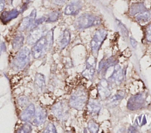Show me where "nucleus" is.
Instances as JSON below:
<instances>
[{
	"instance_id": "obj_10",
	"label": "nucleus",
	"mask_w": 151,
	"mask_h": 133,
	"mask_svg": "<svg viewBox=\"0 0 151 133\" xmlns=\"http://www.w3.org/2000/svg\"><path fill=\"white\" fill-rule=\"evenodd\" d=\"M98 92L101 99H104L108 97L111 93V89L109 82L105 79L100 80L98 84Z\"/></svg>"
},
{
	"instance_id": "obj_7",
	"label": "nucleus",
	"mask_w": 151,
	"mask_h": 133,
	"mask_svg": "<svg viewBox=\"0 0 151 133\" xmlns=\"http://www.w3.org/2000/svg\"><path fill=\"white\" fill-rule=\"evenodd\" d=\"M46 29L45 26L38 25L31 29L27 38V42L29 45H34L45 32Z\"/></svg>"
},
{
	"instance_id": "obj_19",
	"label": "nucleus",
	"mask_w": 151,
	"mask_h": 133,
	"mask_svg": "<svg viewBox=\"0 0 151 133\" xmlns=\"http://www.w3.org/2000/svg\"><path fill=\"white\" fill-rule=\"evenodd\" d=\"M146 10L143 3H137L133 4L129 9V13L131 15H134Z\"/></svg>"
},
{
	"instance_id": "obj_26",
	"label": "nucleus",
	"mask_w": 151,
	"mask_h": 133,
	"mask_svg": "<svg viewBox=\"0 0 151 133\" xmlns=\"http://www.w3.org/2000/svg\"><path fill=\"white\" fill-rule=\"evenodd\" d=\"M88 128L89 129V131L93 133H96L98 132L99 131V125L95 122L93 120H90L88 122Z\"/></svg>"
},
{
	"instance_id": "obj_13",
	"label": "nucleus",
	"mask_w": 151,
	"mask_h": 133,
	"mask_svg": "<svg viewBox=\"0 0 151 133\" xmlns=\"http://www.w3.org/2000/svg\"><path fill=\"white\" fill-rule=\"evenodd\" d=\"M82 7L79 1L72 2L68 4L64 10V13L67 15H76L78 13Z\"/></svg>"
},
{
	"instance_id": "obj_4",
	"label": "nucleus",
	"mask_w": 151,
	"mask_h": 133,
	"mask_svg": "<svg viewBox=\"0 0 151 133\" xmlns=\"http://www.w3.org/2000/svg\"><path fill=\"white\" fill-rule=\"evenodd\" d=\"M30 53V50L27 47H23L19 50L12 63L15 70H19L25 67L28 63Z\"/></svg>"
},
{
	"instance_id": "obj_6",
	"label": "nucleus",
	"mask_w": 151,
	"mask_h": 133,
	"mask_svg": "<svg viewBox=\"0 0 151 133\" xmlns=\"http://www.w3.org/2000/svg\"><path fill=\"white\" fill-rule=\"evenodd\" d=\"M146 100V95L145 93H139L132 96L127 104L129 110L134 111L142 108L144 105Z\"/></svg>"
},
{
	"instance_id": "obj_18",
	"label": "nucleus",
	"mask_w": 151,
	"mask_h": 133,
	"mask_svg": "<svg viewBox=\"0 0 151 133\" xmlns=\"http://www.w3.org/2000/svg\"><path fill=\"white\" fill-rule=\"evenodd\" d=\"M87 110L91 114H97L101 109L100 103L95 100H91L87 104Z\"/></svg>"
},
{
	"instance_id": "obj_38",
	"label": "nucleus",
	"mask_w": 151,
	"mask_h": 133,
	"mask_svg": "<svg viewBox=\"0 0 151 133\" xmlns=\"http://www.w3.org/2000/svg\"><path fill=\"white\" fill-rule=\"evenodd\" d=\"M149 12H150V15H151V9L149 10Z\"/></svg>"
},
{
	"instance_id": "obj_36",
	"label": "nucleus",
	"mask_w": 151,
	"mask_h": 133,
	"mask_svg": "<svg viewBox=\"0 0 151 133\" xmlns=\"http://www.w3.org/2000/svg\"><path fill=\"white\" fill-rule=\"evenodd\" d=\"M136 132V128L134 127H130L129 128V132Z\"/></svg>"
},
{
	"instance_id": "obj_32",
	"label": "nucleus",
	"mask_w": 151,
	"mask_h": 133,
	"mask_svg": "<svg viewBox=\"0 0 151 133\" xmlns=\"http://www.w3.org/2000/svg\"><path fill=\"white\" fill-rule=\"evenodd\" d=\"M146 38L148 42H151V23L146 29Z\"/></svg>"
},
{
	"instance_id": "obj_11",
	"label": "nucleus",
	"mask_w": 151,
	"mask_h": 133,
	"mask_svg": "<svg viewBox=\"0 0 151 133\" xmlns=\"http://www.w3.org/2000/svg\"><path fill=\"white\" fill-rule=\"evenodd\" d=\"M47 113L46 110L42 107H38L35 110V115L33 118V124L35 126H38L43 124L47 118Z\"/></svg>"
},
{
	"instance_id": "obj_20",
	"label": "nucleus",
	"mask_w": 151,
	"mask_h": 133,
	"mask_svg": "<svg viewBox=\"0 0 151 133\" xmlns=\"http://www.w3.org/2000/svg\"><path fill=\"white\" fill-rule=\"evenodd\" d=\"M70 41V33L68 29H65L60 40V46L61 49L65 47Z\"/></svg>"
},
{
	"instance_id": "obj_22",
	"label": "nucleus",
	"mask_w": 151,
	"mask_h": 133,
	"mask_svg": "<svg viewBox=\"0 0 151 133\" xmlns=\"http://www.w3.org/2000/svg\"><path fill=\"white\" fill-rule=\"evenodd\" d=\"M24 36L21 34H18L14 38V40L12 41V46L13 49L15 50H17L18 49H20L24 42Z\"/></svg>"
},
{
	"instance_id": "obj_9",
	"label": "nucleus",
	"mask_w": 151,
	"mask_h": 133,
	"mask_svg": "<svg viewBox=\"0 0 151 133\" xmlns=\"http://www.w3.org/2000/svg\"><path fill=\"white\" fill-rule=\"evenodd\" d=\"M86 69L83 71L82 74L87 79L91 80L93 79L96 67V58L94 56H89L87 59Z\"/></svg>"
},
{
	"instance_id": "obj_15",
	"label": "nucleus",
	"mask_w": 151,
	"mask_h": 133,
	"mask_svg": "<svg viewBox=\"0 0 151 133\" xmlns=\"http://www.w3.org/2000/svg\"><path fill=\"white\" fill-rule=\"evenodd\" d=\"M123 78V73L121 67L119 64H115L114 70L109 77V80L119 84L121 83Z\"/></svg>"
},
{
	"instance_id": "obj_5",
	"label": "nucleus",
	"mask_w": 151,
	"mask_h": 133,
	"mask_svg": "<svg viewBox=\"0 0 151 133\" xmlns=\"http://www.w3.org/2000/svg\"><path fill=\"white\" fill-rule=\"evenodd\" d=\"M107 35V32L104 29H99L95 32L90 42L91 51L94 57L97 56L98 52L101 46V44L106 39Z\"/></svg>"
},
{
	"instance_id": "obj_17",
	"label": "nucleus",
	"mask_w": 151,
	"mask_h": 133,
	"mask_svg": "<svg viewBox=\"0 0 151 133\" xmlns=\"http://www.w3.org/2000/svg\"><path fill=\"white\" fill-rule=\"evenodd\" d=\"M19 13V11L16 9L9 11H5L1 14V19L3 23H7L11 20L17 18Z\"/></svg>"
},
{
	"instance_id": "obj_8",
	"label": "nucleus",
	"mask_w": 151,
	"mask_h": 133,
	"mask_svg": "<svg viewBox=\"0 0 151 133\" xmlns=\"http://www.w3.org/2000/svg\"><path fill=\"white\" fill-rule=\"evenodd\" d=\"M68 108L64 102H58L52 107V112L59 120H64L68 115Z\"/></svg>"
},
{
	"instance_id": "obj_34",
	"label": "nucleus",
	"mask_w": 151,
	"mask_h": 133,
	"mask_svg": "<svg viewBox=\"0 0 151 133\" xmlns=\"http://www.w3.org/2000/svg\"><path fill=\"white\" fill-rule=\"evenodd\" d=\"M54 4L57 5H61L64 3V0H52Z\"/></svg>"
},
{
	"instance_id": "obj_28",
	"label": "nucleus",
	"mask_w": 151,
	"mask_h": 133,
	"mask_svg": "<svg viewBox=\"0 0 151 133\" xmlns=\"http://www.w3.org/2000/svg\"><path fill=\"white\" fill-rule=\"evenodd\" d=\"M31 130H32L31 125L28 123H26L22 125L21 127H20L17 132H20V133H28V132H30Z\"/></svg>"
},
{
	"instance_id": "obj_27",
	"label": "nucleus",
	"mask_w": 151,
	"mask_h": 133,
	"mask_svg": "<svg viewBox=\"0 0 151 133\" xmlns=\"http://www.w3.org/2000/svg\"><path fill=\"white\" fill-rule=\"evenodd\" d=\"M116 23H117L119 28L120 29V31H121V33H122L123 36L124 37H127L128 36V30H127V28H126V26H124V25L118 19H116Z\"/></svg>"
},
{
	"instance_id": "obj_14",
	"label": "nucleus",
	"mask_w": 151,
	"mask_h": 133,
	"mask_svg": "<svg viewBox=\"0 0 151 133\" xmlns=\"http://www.w3.org/2000/svg\"><path fill=\"white\" fill-rule=\"evenodd\" d=\"M36 13H37L36 10L34 9L32 11L31 13L28 16H27V17L24 18L22 19V21L19 26V30L20 31L24 30L30 27V26L32 25V23L35 19Z\"/></svg>"
},
{
	"instance_id": "obj_3",
	"label": "nucleus",
	"mask_w": 151,
	"mask_h": 133,
	"mask_svg": "<svg viewBox=\"0 0 151 133\" xmlns=\"http://www.w3.org/2000/svg\"><path fill=\"white\" fill-rule=\"evenodd\" d=\"M87 98V91L83 88H80L71 95L69 100V104L71 107L81 110L86 104Z\"/></svg>"
},
{
	"instance_id": "obj_12",
	"label": "nucleus",
	"mask_w": 151,
	"mask_h": 133,
	"mask_svg": "<svg viewBox=\"0 0 151 133\" xmlns=\"http://www.w3.org/2000/svg\"><path fill=\"white\" fill-rule=\"evenodd\" d=\"M35 112V108L33 104H30L24 110L20 115V118L22 121L29 122L34 118Z\"/></svg>"
},
{
	"instance_id": "obj_21",
	"label": "nucleus",
	"mask_w": 151,
	"mask_h": 133,
	"mask_svg": "<svg viewBox=\"0 0 151 133\" xmlns=\"http://www.w3.org/2000/svg\"><path fill=\"white\" fill-rule=\"evenodd\" d=\"M151 19V15L149 11H145L137 13L135 16V19L140 23L147 22Z\"/></svg>"
},
{
	"instance_id": "obj_16",
	"label": "nucleus",
	"mask_w": 151,
	"mask_h": 133,
	"mask_svg": "<svg viewBox=\"0 0 151 133\" xmlns=\"http://www.w3.org/2000/svg\"><path fill=\"white\" fill-rule=\"evenodd\" d=\"M34 86L37 91L39 93H41L45 88V77L41 73H37L35 77Z\"/></svg>"
},
{
	"instance_id": "obj_23",
	"label": "nucleus",
	"mask_w": 151,
	"mask_h": 133,
	"mask_svg": "<svg viewBox=\"0 0 151 133\" xmlns=\"http://www.w3.org/2000/svg\"><path fill=\"white\" fill-rule=\"evenodd\" d=\"M124 95V93L122 91L118 92L117 94L113 96V97H111L108 100V103L110 105H113L114 106L115 105L118 104L119 101L123 98Z\"/></svg>"
},
{
	"instance_id": "obj_31",
	"label": "nucleus",
	"mask_w": 151,
	"mask_h": 133,
	"mask_svg": "<svg viewBox=\"0 0 151 133\" xmlns=\"http://www.w3.org/2000/svg\"><path fill=\"white\" fill-rule=\"evenodd\" d=\"M136 122L137 123V125L142 126L146 123V118L145 115H142L139 116L137 120H136Z\"/></svg>"
},
{
	"instance_id": "obj_2",
	"label": "nucleus",
	"mask_w": 151,
	"mask_h": 133,
	"mask_svg": "<svg viewBox=\"0 0 151 133\" xmlns=\"http://www.w3.org/2000/svg\"><path fill=\"white\" fill-rule=\"evenodd\" d=\"M101 19L94 15L85 13L78 16L74 22V27L77 29H86L101 23Z\"/></svg>"
},
{
	"instance_id": "obj_24",
	"label": "nucleus",
	"mask_w": 151,
	"mask_h": 133,
	"mask_svg": "<svg viewBox=\"0 0 151 133\" xmlns=\"http://www.w3.org/2000/svg\"><path fill=\"white\" fill-rule=\"evenodd\" d=\"M115 63H116V61L113 60L112 58H109L106 60H102L99 63V70L100 71L102 70L103 68L107 69L109 67L114 64Z\"/></svg>"
},
{
	"instance_id": "obj_25",
	"label": "nucleus",
	"mask_w": 151,
	"mask_h": 133,
	"mask_svg": "<svg viewBox=\"0 0 151 133\" xmlns=\"http://www.w3.org/2000/svg\"><path fill=\"white\" fill-rule=\"evenodd\" d=\"M61 15V13L60 11H55L52 12H51L46 18V21L48 22H52L57 21L58 18H60Z\"/></svg>"
},
{
	"instance_id": "obj_1",
	"label": "nucleus",
	"mask_w": 151,
	"mask_h": 133,
	"mask_svg": "<svg viewBox=\"0 0 151 133\" xmlns=\"http://www.w3.org/2000/svg\"><path fill=\"white\" fill-rule=\"evenodd\" d=\"M54 29H51L47 32L33 46L32 54L35 59H39L42 57L52 47L53 44Z\"/></svg>"
},
{
	"instance_id": "obj_35",
	"label": "nucleus",
	"mask_w": 151,
	"mask_h": 133,
	"mask_svg": "<svg viewBox=\"0 0 151 133\" xmlns=\"http://www.w3.org/2000/svg\"><path fill=\"white\" fill-rule=\"evenodd\" d=\"M5 6V0H0V12L4 9Z\"/></svg>"
},
{
	"instance_id": "obj_29",
	"label": "nucleus",
	"mask_w": 151,
	"mask_h": 133,
	"mask_svg": "<svg viewBox=\"0 0 151 133\" xmlns=\"http://www.w3.org/2000/svg\"><path fill=\"white\" fill-rule=\"evenodd\" d=\"M43 132L45 133H56L57 131L55 126L52 123H49L45 127Z\"/></svg>"
},
{
	"instance_id": "obj_30",
	"label": "nucleus",
	"mask_w": 151,
	"mask_h": 133,
	"mask_svg": "<svg viewBox=\"0 0 151 133\" xmlns=\"http://www.w3.org/2000/svg\"><path fill=\"white\" fill-rule=\"evenodd\" d=\"M28 98L24 96L20 97L18 99V103L19 105H20L21 107H24L25 106H26L28 104Z\"/></svg>"
},
{
	"instance_id": "obj_33",
	"label": "nucleus",
	"mask_w": 151,
	"mask_h": 133,
	"mask_svg": "<svg viewBox=\"0 0 151 133\" xmlns=\"http://www.w3.org/2000/svg\"><path fill=\"white\" fill-rule=\"evenodd\" d=\"M130 43H131L132 46H133V47H134V48L136 47V46H137V42L136 41V40L134 38H133L132 37H130Z\"/></svg>"
},
{
	"instance_id": "obj_37",
	"label": "nucleus",
	"mask_w": 151,
	"mask_h": 133,
	"mask_svg": "<svg viewBox=\"0 0 151 133\" xmlns=\"http://www.w3.org/2000/svg\"><path fill=\"white\" fill-rule=\"evenodd\" d=\"M7 1H8V3H9V4H12V0H7Z\"/></svg>"
}]
</instances>
